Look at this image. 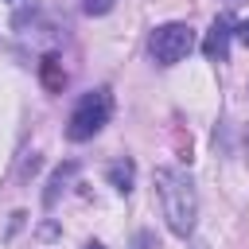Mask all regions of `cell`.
<instances>
[{"label":"cell","mask_w":249,"mask_h":249,"mask_svg":"<svg viewBox=\"0 0 249 249\" xmlns=\"http://www.w3.org/2000/svg\"><path fill=\"white\" fill-rule=\"evenodd\" d=\"M39 74H43V86H47L51 93H58V89L66 86V70H62V62H58L54 54H47V58H43V66H39Z\"/></svg>","instance_id":"6"},{"label":"cell","mask_w":249,"mask_h":249,"mask_svg":"<svg viewBox=\"0 0 249 249\" xmlns=\"http://www.w3.org/2000/svg\"><path fill=\"white\" fill-rule=\"evenodd\" d=\"M245 144H249V128H245Z\"/></svg>","instance_id":"10"},{"label":"cell","mask_w":249,"mask_h":249,"mask_svg":"<svg viewBox=\"0 0 249 249\" xmlns=\"http://www.w3.org/2000/svg\"><path fill=\"white\" fill-rule=\"evenodd\" d=\"M109 183H113L121 195H128L132 183H136V167H132V160H117V163H109Z\"/></svg>","instance_id":"5"},{"label":"cell","mask_w":249,"mask_h":249,"mask_svg":"<svg viewBox=\"0 0 249 249\" xmlns=\"http://www.w3.org/2000/svg\"><path fill=\"white\" fill-rule=\"evenodd\" d=\"M233 35H237V39H241V43H245V47H249V19H241V23H237V27H233Z\"/></svg>","instance_id":"8"},{"label":"cell","mask_w":249,"mask_h":249,"mask_svg":"<svg viewBox=\"0 0 249 249\" xmlns=\"http://www.w3.org/2000/svg\"><path fill=\"white\" fill-rule=\"evenodd\" d=\"M230 19L226 16H218L214 23H210V31H206V43H202V54L210 58V62H226V54H230Z\"/></svg>","instance_id":"4"},{"label":"cell","mask_w":249,"mask_h":249,"mask_svg":"<svg viewBox=\"0 0 249 249\" xmlns=\"http://www.w3.org/2000/svg\"><path fill=\"white\" fill-rule=\"evenodd\" d=\"M148 47H152V58L160 66H175V62H183L195 51V31L187 23H163V27L152 31Z\"/></svg>","instance_id":"3"},{"label":"cell","mask_w":249,"mask_h":249,"mask_svg":"<svg viewBox=\"0 0 249 249\" xmlns=\"http://www.w3.org/2000/svg\"><path fill=\"white\" fill-rule=\"evenodd\" d=\"M86 249H105V245L101 241H86Z\"/></svg>","instance_id":"9"},{"label":"cell","mask_w":249,"mask_h":249,"mask_svg":"<svg viewBox=\"0 0 249 249\" xmlns=\"http://www.w3.org/2000/svg\"><path fill=\"white\" fill-rule=\"evenodd\" d=\"M156 187H160V206H163V218H167L171 233L187 237L195 230V218H198V195H195L191 175L179 171V167H160Z\"/></svg>","instance_id":"1"},{"label":"cell","mask_w":249,"mask_h":249,"mask_svg":"<svg viewBox=\"0 0 249 249\" xmlns=\"http://www.w3.org/2000/svg\"><path fill=\"white\" fill-rule=\"evenodd\" d=\"M113 4H117V0H86V12H89V16H105Z\"/></svg>","instance_id":"7"},{"label":"cell","mask_w":249,"mask_h":249,"mask_svg":"<svg viewBox=\"0 0 249 249\" xmlns=\"http://www.w3.org/2000/svg\"><path fill=\"white\" fill-rule=\"evenodd\" d=\"M109 113H113V93H109L105 86L82 93L78 105H74V113H70V121H66V136H70L74 144L93 140V136L109 124Z\"/></svg>","instance_id":"2"}]
</instances>
